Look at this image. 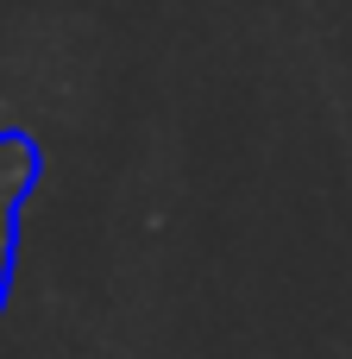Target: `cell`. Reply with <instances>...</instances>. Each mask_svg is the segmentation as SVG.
<instances>
[{
  "label": "cell",
  "mask_w": 352,
  "mask_h": 359,
  "mask_svg": "<svg viewBox=\"0 0 352 359\" xmlns=\"http://www.w3.org/2000/svg\"><path fill=\"white\" fill-rule=\"evenodd\" d=\"M38 183V145L19 126H0V309L13 290V265H19V215L31 202Z\"/></svg>",
  "instance_id": "obj_1"
}]
</instances>
